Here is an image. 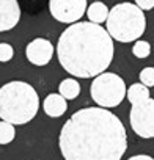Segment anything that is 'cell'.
Returning <instances> with one entry per match:
<instances>
[{"label": "cell", "instance_id": "6da1fadb", "mask_svg": "<svg viewBox=\"0 0 154 160\" xmlns=\"http://www.w3.org/2000/svg\"><path fill=\"white\" fill-rule=\"evenodd\" d=\"M58 146L64 160H121L127 135L115 113L104 107H88L63 124Z\"/></svg>", "mask_w": 154, "mask_h": 160}, {"label": "cell", "instance_id": "7a4b0ae2", "mask_svg": "<svg viewBox=\"0 0 154 160\" xmlns=\"http://www.w3.org/2000/svg\"><path fill=\"white\" fill-rule=\"evenodd\" d=\"M113 38L107 28L95 22H74L61 33L57 44L63 69L79 78L102 74L113 60Z\"/></svg>", "mask_w": 154, "mask_h": 160}, {"label": "cell", "instance_id": "3957f363", "mask_svg": "<svg viewBox=\"0 0 154 160\" xmlns=\"http://www.w3.org/2000/svg\"><path fill=\"white\" fill-rule=\"evenodd\" d=\"M39 108L36 90L21 80H13L0 88V119L14 126L30 122Z\"/></svg>", "mask_w": 154, "mask_h": 160}, {"label": "cell", "instance_id": "277c9868", "mask_svg": "<svg viewBox=\"0 0 154 160\" xmlns=\"http://www.w3.org/2000/svg\"><path fill=\"white\" fill-rule=\"evenodd\" d=\"M107 32L115 41L132 42L140 39L146 30V18L141 8L135 3H116L107 18Z\"/></svg>", "mask_w": 154, "mask_h": 160}, {"label": "cell", "instance_id": "5b68a950", "mask_svg": "<svg viewBox=\"0 0 154 160\" xmlns=\"http://www.w3.org/2000/svg\"><path fill=\"white\" fill-rule=\"evenodd\" d=\"M93 101L104 108H113L123 102L127 94L124 80L113 72H102L95 77L90 87Z\"/></svg>", "mask_w": 154, "mask_h": 160}, {"label": "cell", "instance_id": "8992f818", "mask_svg": "<svg viewBox=\"0 0 154 160\" xmlns=\"http://www.w3.org/2000/svg\"><path fill=\"white\" fill-rule=\"evenodd\" d=\"M129 121L132 130L141 138H154V99L148 98L132 104Z\"/></svg>", "mask_w": 154, "mask_h": 160}, {"label": "cell", "instance_id": "52a82bcc", "mask_svg": "<svg viewBox=\"0 0 154 160\" xmlns=\"http://www.w3.org/2000/svg\"><path fill=\"white\" fill-rule=\"evenodd\" d=\"M87 0H49L52 18L63 24H74L87 13Z\"/></svg>", "mask_w": 154, "mask_h": 160}, {"label": "cell", "instance_id": "ba28073f", "mask_svg": "<svg viewBox=\"0 0 154 160\" xmlns=\"http://www.w3.org/2000/svg\"><path fill=\"white\" fill-rule=\"evenodd\" d=\"M27 60L35 66H46L52 60L54 55V46L46 38H35L27 44L25 49Z\"/></svg>", "mask_w": 154, "mask_h": 160}, {"label": "cell", "instance_id": "9c48e42d", "mask_svg": "<svg viewBox=\"0 0 154 160\" xmlns=\"http://www.w3.org/2000/svg\"><path fill=\"white\" fill-rule=\"evenodd\" d=\"M21 21V8L18 0H0V32L14 28Z\"/></svg>", "mask_w": 154, "mask_h": 160}, {"label": "cell", "instance_id": "30bf717a", "mask_svg": "<svg viewBox=\"0 0 154 160\" xmlns=\"http://www.w3.org/2000/svg\"><path fill=\"white\" fill-rule=\"evenodd\" d=\"M68 99L66 98H63L60 93L57 94V93H52V94H49L46 99H44V102H43V110H44V113L47 115V116H50V118H60V116H63L64 113H66V110H68V102H66Z\"/></svg>", "mask_w": 154, "mask_h": 160}, {"label": "cell", "instance_id": "8fae6325", "mask_svg": "<svg viewBox=\"0 0 154 160\" xmlns=\"http://www.w3.org/2000/svg\"><path fill=\"white\" fill-rule=\"evenodd\" d=\"M109 8L104 2H93L88 8H87V16L90 19V22H95V24H102V22H107V18H109Z\"/></svg>", "mask_w": 154, "mask_h": 160}, {"label": "cell", "instance_id": "7c38bea8", "mask_svg": "<svg viewBox=\"0 0 154 160\" xmlns=\"http://www.w3.org/2000/svg\"><path fill=\"white\" fill-rule=\"evenodd\" d=\"M58 91L63 98H66L68 101H72L80 94V85L75 78H64L58 87Z\"/></svg>", "mask_w": 154, "mask_h": 160}, {"label": "cell", "instance_id": "4fadbf2b", "mask_svg": "<svg viewBox=\"0 0 154 160\" xmlns=\"http://www.w3.org/2000/svg\"><path fill=\"white\" fill-rule=\"evenodd\" d=\"M127 101L132 104H137V102H141L145 99L149 98V88L146 85H143L141 82L140 83H134L127 88V94H126Z\"/></svg>", "mask_w": 154, "mask_h": 160}, {"label": "cell", "instance_id": "5bb4252c", "mask_svg": "<svg viewBox=\"0 0 154 160\" xmlns=\"http://www.w3.org/2000/svg\"><path fill=\"white\" fill-rule=\"evenodd\" d=\"M16 137V129L14 124L8 121H0V144H10Z\"/></svg>", "mask_w": 154, "mask_h": 160}, {"label": "cell", "instance_id": "9a60e30c", "mask_svg": "<svg viewBox=\"0 0 154 160\" xmlns=\"http://www.w3.org/2000/svg\"><path fill=\"white\" fill-rule=\"evenodd\" d=\"M132 53L134 57L143 60V58H148L149 53H151V44L148 41H141V39H137L135 44L132 46Z\"/></svg>", "mask_w": 154, "mask_h": 160}, {"label": "cell", "instance_id": "2e32d148", "mask_svg": "<svg viewBox=\"0 0 154 160\" xmlns=\"http://www.w3.org/2000/svg\"><path fill=\"white\" fill-rule=\"evenodd\" d=\"M140 82L143 85H146L148 88L154 87V68L148 66V68L141 69V72H140Z\"/></svg>", "mask_w": 154, "mask_h": 160}, {"label": "cell", "instance_id": "e0dca14e", "mask_svg": "<svg viewBox=\"0 0 154 160\" xmlns=\"http://www.w3.org/2000/svg\"><path fill=\"white\" fill-rule=\"evenodd\" d=\"M14 57V49L8 42H0V63H7Z\"/></svg>", "mask_w": 154, "mask_h": 160}, {"label": "cell", "instance_id": "ac0fdd59", "mask_svg": "<svg viewBox=\"0 0 154 160\" xmlns=\"http://www.w3.org/2000/svg\"><path fill=\"white\" fill-rule=\"evenodd\" d=\"M135 5L143 11H149L154 8V0H135Z\"/></svg>", "mask_w": 154, "mask_h": 160}, {"label": "cell", "instance_id": "d6986e66", "mask_svg": "<svg viewBox=\"0 0 154 160\" xmlns=\"http://www.w3.org/2000/svg\"><path fill=\"white\" fill-rule=\"evenodd\" d=\"M127 160H154L151 155H145V154H140V155H134V157H131V158H127Z\"/></svg>", "mask_w": 154, "mask_h": 160}]
</instances>
